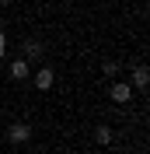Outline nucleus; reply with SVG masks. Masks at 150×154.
Segmentation results:
<instances>
[{
  "label": "nucleus",
  "instance_id": "nucleus-5",
  "mask_svg": "<svg viewBox=\"0 0 150 154\" xmlns=\"http://www.w3.org/2000/svg\"><path fill=\"white\" fill-rule=\"evenodd\" d=\"M21 56L28 60V63H38V60L46 56V46H42L38 38H25V42H21Z\"/></svg>",
  "mask_w": 150,
  "mask_h": 154
},
{
  "label": "nucleus",
  "instance_id": "nucleus-9",
  "mask_svg": "<svg viewBox=\"0 0 150 154\" xmlns=\"http://www.w3.org/2000/svg\"><path fill=\"white\" fill-rule=\"evenodd\" d=\"M7 56V42H4V32H0V60Z\"/></svg>",
  "mask_w": 150,
  "mask_h": 154
},
{
  "label": "nucleus",
  "instance_id": "nucleus-10",
  "mask_svg": "<svg viewBox=\"0 0 150 154\" xmlns=\"http://www.w3.org/2000/svg\"><path fill=\"white\" fill-rule=\"evenodd\" d=\"M0 4H10V0H0Z\"/></svg>",
  "mask_w": 150,
  "mask_h": 154
},
{
  "label": "nucleus",
  "instance_id": "nucleus-4",
  "mask_svg": "<svg viewBox=\"0 0 150 154\" xmlns=\"http://www.w3.org/2000/svg\"><path fill=\"white\" fill-rule=\"evenodd\" d=\"M147 84H150L147 63H133V67H129V88H133V91H147Z\"/></svg>",
  "mask_w": 150,
  "mask_h": 154
},
{
  "label": "nucleus",
  "instance_id": "nucleus-3",
  "mask_svg": "<svg viewBox=\"0 0 150 154\" xmlns=\"http://www.w3.org/2000/svg\"><path fill=\"white\" fill-rule=\"evenodd\" d=\"M133 95H136V91L129 88V81H119V77H115L112 88H108V98H112L115 105H129V98H133Z\"/></svg>",
  "mask_w": 150,
  "mask_h": 154
},
{
  "label": "nucleus",
  "instance_id": "nucleus-6",
  "mask_svg": "<svg viewBox=\"0 0 150 154\" xmlns=\"http://www.w3.org/2000/svg\"><path fill=\"white\" fill-rule=\"evenodd\" d=\"M7 74L14 77V81H28V77H32V63H28L25 56H18V60H10V63H7Z\"/></svg>",
  "mask_w": 150,
  "mask_h": 154
},
{
  "label": "nucleus",
  "instance_id": "nucleus-2",
  "mask_svg": "<svg viewBox=\"0 0 150 154\" xmlns=\"http://www.w3.org/2000/svg\"><path fill=\"white\" fill-rule=\"evenodd\" d=\"M28 81H32V88H35V91H52V84H56V70L49 67V63H42V67H38Z\"/></svg>",
  "mask_w": 150,
  "mask_h": 154
},
{
  "label": "nucleus",
  "instance_id": "nucleus-8",
  "mask_svg": "<svg viewBox=\"0 0 150 154\" xmlns=\"http://www.w3.org/2000/svg\"><path fill=\"white\" fill-rule=\"evenodd\" d=\"M119 74H122V63H119V60H101V77L115 81Z\"/></svg>",
  "mask_w": 150,
  "mask_h": 154
},
{
  "label": "nucleus",
  "instance_id": "nucleus-7",
  "mask_svg": "<svg viewBox=\"0 0 150 154\" xmlns=\"http://www.w3.org/2000/svg\"><path fill=\"white\" fill-rule=\"evenodd\" d=\"M94 140H98V147H112V140H115V130L101 123L98 130H94Z\"/></svg>",
  "mask_w": 150,
  "mask_h": 154
},
{
  "label": "nucleus",
  "instance_id": "nucleus-1",
  "mask_svg": "<svg viewBox=\"0 0 150 154\" xmlns=\"http://www.w3.org/2000/svg\"><path fill=\"white\" fill-rule=\"evenodd\" d=\"M32 133H35V130H32V123L14 119V123L7 126V144H10V147H25V144L32 140Z\"/></svg>",
  "mask_w": 150,
  "mask_h": 154
}]
</instances>
